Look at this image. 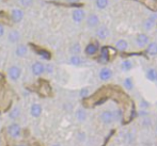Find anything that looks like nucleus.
Returning <instances> with one entry per match:
<instances>
[{
    "instance_id": "f257e3e1",
    "label": "nucleus",
    "mask_w": 157,
    "mask_h": 146,
    "mask_svg": "<svg viewBox=\"0 0 157 146\" xmlns=\"http://www.w3.org/2000/svg\"><path fill=\"white\" fill-rule=\"evenodd\" d=\"M99 119H101V123H104L105 125H111L116 119V112L112 111V110H105L99 114Z\"/></svg>"
},
{
    "instance_id": "f03ea898",
    "label": "nucleus",
    "mask_w": 157,
    "mask_h": 146,
    "mask_svg": "<svg viewBox=\"0 0 157 146\" xmlns=\"http://www.w3.org/2000/svg\"><path fill=\"white\" fill-rule=\"evenodd\" d=\"M8 133L12 139H19L21 136V128L18 124L13 123L8 126Z\"/></svg>"
},
{
    "instance_id": "7ed1b4c3",
    "label": "nucleus",
    "mask_w": 157,
    "mask_h": 146,
    "mask_svg": "<svg viewBox=\"0 0 157 146\" xmlns=\"http://www.w3.org/2000/svg\"><path fill=\"white\" fill-rule=\"evenodd\" d=\"M8 75H9V78L12 81H17L21 78V67H18V66H16V65L11 66L8 69Z\"/></svg>"
},
{
    "instance_id": "20e7f679",
    "label": "nucleus",
    "mask_w": 157,
    "mask_h": 146,
    "mask_svg": "<svg viewBox=\"0 0 157 146\" xmlns=\"http://www.w3.org/2000/svg\"><path fill=\"white\" fill-rule=\"evenodd\" d=\"M31 70H32V74L34 76H41L45 73V65H44L42 62H34L31 66Z\"/></svg>"
},
{
    "instance_id": "39448f33",
    "label": "nucleus",
    "mask_w": 157,
    "mask_h": 146,
    "mask_svg": "<svg viewBox=\"0 0 157 146\" xmlns=\"http://www.w3.org/2000/svg\"><path fill=\"white\" fill-rule=\"evenodd\" d=\"M85 16H86V13L82 9H75V10L73 11L72 17H73V21L76 24L81 23V21L85 19Z\"/></svg>"
},
{
    "instance_id": "423d86ee",
    "label": "nucleus",
    "mask_w": 157,
    "mask_h": 146,
    "mask_svg": "<svg viewBox=\"0 0 157 146\" xmlns=\"http://www.w3.org/2000/svg\"><path fill=\"white\" fill-rule=\"evenodd\" d=\"M109 34H110L109 29H108L106 26H99L96 29V36L98 37L99 39H101V41H105V39L109 36Z\"/></svg>"
},
{
    "instance_id": "0eeeda50",
    "label": "nucleus",
    "mask_w": 157,
    "mask_h": 146,
    "mask_svg": "<svg viewBox=\"0 0 157 146\" xmlns=\"http://www.w3.org/2000/svg\"><path fill=\"white\" fill-rule=\"evenodd\" d=\"M11 18L14 23H19V21H23L24 18V12L21 9H13L11 11Z\"/></svg>"
},
{
    "instance_id": "6e6552de",
    "label": "nucleus",
    "mask_w": 157,
    "mask_h": 146,
    "mask_svg": "<svg viewBox=\"0 0 157 146\" xmlns=\"http://www.w3.org/2000/svg\"><path fill=\"white\" fill-rule=\"evenodd\" d=\"M99 24V18L96 14H90L87 17V25L90 28H95L97 27Z\"/></svg>"
},
{
    "instance_id": "1a4fd4ad",
    "label": "nucleus",
    "mask_w": 157,
    "mask_h": 146,
    "mask_svg": "<svg viewBox=\"0 0 157 146\" xmlns=\"http://www.w3.org/2000/svg\"><path fill=\"white\" fill-rule=\"evenodd\" d=\"M111 77H112V72L110 68L104 67V68H101V72H99V78H101V80L107 81V80H109Z\"/></svg>"
},
{
    "instance_id": "9d476101",
    "label": "nucleus",
    "mask_w": 157,
    "mask_h": 146,
    "mask_svg": "<svg viewBox=\"0 0 157 146\" xmlns=\"http://www.w3.org/2000/svg\"><path fill=\"white\" fill-rule=\"evenodd\" d=\"M21 39V33L17 30H11L8 34V41L10 43H17Z\"/></svg>"
},
{
    "instance_id": "9b49d317",
    "label": "nucleus",
    "mask_w": 157,
    "mask_h": 146,
    "mask_svg": "<svg viewBox=\"0 0 157 146\" xmlns=\"http://www.w3.org/2000/svg\"><path fill=\"white\" fill-rule=\"evenodd\" d=\"M15 54L19 58H23L28 54V47L25 44H19V45H17L16 49H15Z\"/></svg>"
},
{
    "instance_id": "f8f14e48",
    "label": "nucleus",
    "mask_w": 157,
    "mask_h": 146,
    "mask_svg": "<svg viewBox=\"0 0 157 146\" xmlns=\"http://www.w3.org/2000/svg\"><path fill=\"white\" fill-rule=\"evenodd\" d=\"M156 21H157V15H152V16H150L144 23V29L150 31L155 26Z\"/></svg>"
},
{
    "instance_id": "ddd939ff",
    "label": "nucleus",
    "mask_w": 157,
    "mask_h": 146,
    "mask_svg": "<svg viewBox=\"0 0 157 146\" xmlns=\"http://www.w3.org/2000/svg\"><path fill=\"white\" fill-rule=\"evenodd\" d=\"M42 111L43 110H42L41 105H39V103H33L31 108H30V114L33 117H39L42 114Z\"/></svg>"
},
{
    "instance_id": "4468645a",
    "label": "nucleus",
    "mask_w": 157,
    "mask_h": 146,
    "mask_svg": "<svg viewBox=\"0 0 157 146\" xmlns=\"http://www.w3.org/2000/svg\"><path fill=\"white\" fill-rule=\"evenodd\" d=\"M136 43L139 47H144L149 43V36L147 34H139L136 39Z\"/></svg>"
},
{
    "instance_id": "2eb2a0df",
    "label": "nucleus",
    "mask_w": 157,
    "mask_h": 146,
    "mask_svg": "<svg viewBox=\"0 0 157 146\" xmlns=\"http://www.w3.org/2000/svg\"><path fill=\"white\" fill-rule=\"evenodd\" d=\"M147 52L149 56H157V43L156 42H152L147 45Z\"/></svg>"
},
{
    "instance_id": "dca6fc26",
    "label": "nucleus",
    "mask_w": 157,
    "mask_h": 146,
    "mask_svg": "<svg viewBox=\"0 0 157 146\" xmlns=\"http://www.w3.org/2000/svg\"><path fill=\"white\" fill-rule=\"evenodd\" d=\"M97 49H98V48H97V46L95 45V44L90 43V44H88L87 47H86L85 52L88 56H93V54H95L97 52Z\"/></svg>"
},
{
    "instance_id": "f3484780",
    "label": "nucleus",
    "mask_w": 157,
    "mask_h": 146,
    "mask_svg": "<svg viewBox=\"0 0 157 146\" xmlns=\"http://www.w3.org/2000/svg\"><path fill=\"white\" fill-rule=\"evenodd\" d=\"M147 78L150 81H157V70L154 68H150L147 72Z\"/></svg>"
},
{
    "instance_id": "a211bd4d",
    "label": "nucleus",
    "mask_w": 157,
    "mask_h": 146,
    "mask_svg": "<svg viewBox=\"0 0 157 146\" xmlns=\"http://www.w3.org/2000/svg\"><path fill=\"white\" fill-rule=\"evenodd\" d=\"M116 47H117V49L121 50V51H124V50H126L128 48V43L125 39H120V41L117 42Z\"/></svg>"
},
{
    "instance_id": "6ab92c4d",
    "label": "nucleus",
    "mask_w": 157,
    "mask_h": 146,
    "mask_svg": "<svg viewBox=\"0 0 157 146\" xmlns=\"http://www.w3.org/2000/svg\"><path fill=\"white\" fill-rule=\"evenodd\" d=\"M76 118L79 122H85L87 119V112L83 109H79L76 112Z\"/></svg>"
},
{
    "instance_id": "aec40b11",
    "label": "nucleus",
    "mask_w": 157,
    "mask_h": 146,
    "mask_svg": "<svg viewBox=\"0 0 157 146\" xmlns=\"http://www.w3.org/2000/svg\"><path fill=\"white\" fill-rule=\"evenodd\" d=\"M19 115H21V110H19L18 107H14L10 111V113H9V117H10L11 119H16V118H18Z\"/></svg>"
},
{
    "instance_id": "412c9836",
    "label": "nucleus",
    "mask_w": 157,
    "mask_h": 146,
    "mask_svg": "<svg viewBox=\"0 0 157 146\" xmlns=\"http://www.w3.org/2000/svg\"><path fill=\"white\" fill-rule=\"evenodd\" d=\"M107 50H108L107 48H103V49H101V57H99V61H101V63H107L108 60H109Z\"/></svg>"
},
{
    "instance_id": "4be33fe9",
    "label": "nucleus",
    "mask_w": 157,
    "mask_h": 146,
    "mask_svg": "<svg viewBox=\"0 0 157 146\" xmlns=\"http://www.w3.org/2000/svg\"><path fill=\"white\" fill-rule=\"evenodd\" d=\"M70 51H71V54H73V56H78V54H80V51H81L80 45L77 43L72 45V47L70 48Z\"/></svg>"
},
{
    "instance_id": "5701e85b",
    "label": "nucleus",
    "mask_w": 157,
    "mask_h": 146,
    "mask_svg": "<svg viewBox=\"0 0 157 146\" xmlns=\"http://www.w3.org/2000/svg\"><path fill=\"white\" fill-rule=\"evenodd\" d=\"M132 67V63L129 61V60H125V61H123L122 64H121V68H122V70H124V72L130 70Z\"/></svg>"
},
{
    "instance_id": "b1692460",
    "label": "nucleus",
    "mask_w": 157,
    "mask_h": 146,
    "mask_svg": "<svg viewBox=\"0 0 157 146\" xmlns=\"http://www.w3.org/2000/svg\"><path fill=\"white\" fill-rule=\"evenodd\" d=\"M95 4H96L97 9H99V10H103V9L107 8L108 0H95Z\"/></svg>"
},
{
    "instance_id": "393cba45",
    "label": "nucleus",
    "mask_w": 157,
    "mask_h": 146,
    "mask_svg": "<svg viewBox=\"0 0 157 146\" xmlns=\"http://www.w3.org/2000/svg\"><path fill=\"white\" fill-rule=\"evenodd\" d=\"M70 62L72 65H75V66H78L81 64V59L79 56H72L70 59Z\"/></svg>"
},
{
    "instance_id": "a878e982",
    "label": "nucleus",
    "mask_w": 157,
    "mask_h": 146,
    "mask_svg": "<svg viewBox=\"0 0 157 146\" xmlns=\"http://www.w3.org/2000/svg\"><path fill=\"white\" fill-rule=\"evenodd\" d=\"M123 85H124V88L126 90H132V88H134V82H132V80L130 78H126L124 80V82H123Z\"/></svg>"
},
{
    "instance_id": "bb28decb",
    "label": "nucleus",
    "mask_w": 157,
    "mask_h": 146,
    "mask_svg": "<svg viewBox=\"0 0 157 146\" xmlns=\"http://www.w3.org/2000/svg\"><path fill=\"white\" fill-rule=\"evenodd\" d=\"M79 96H80L81 98H86L87 96H89V88H82V90L80 91V93H79Z\"/></svg>"
},
{
    "instance_id": "cd10ccee",
    "label": "nucleus",
    "mask_w": 157,
    "mask_h": 146,
    "mask_svg": "<svg viewBox=\"0 0 157 146\" xmlns=\"http://www.w3.org/2000/svg\"><path fill=\"white\" fill-rule=\"evenodd\" d=\"M32 2H33V0H19V3L23 6H25V8L30 6L32 4Z\"/></svg>"
},
{
    "instance_id": "c85d7f7f",
    "label": "nucleus",
    "mask_w": 157,
    "mask_h": 146,
    "mask_svg": "<svg viewBox=\"0 0 157 146\" xmlns=\"http://www.w3.org/2000/svg\"><path fill=\"white\" fill-rule=\"evenodd\" d=\"M39 54L41 57H43L44 59H46V60H48L50 58V54L48 51H46V50H40L39 51Z\"/></svg>"
},
{
    "instance_id": "c756f323",
    "label": "nucleus",
    "mask_w": 157,
    "mask_h": 146,
    "mask_svg": "<svg viewBox=\"0 0 157 146\" xmlns=\"http://www.w3.org/2000/svg\"><path fill=\"white\" fill-rule=\"evenodd\" d=\"M52 69H54V68H52V65H47V66H45V72H46V70H47L48 73H52Z\"/></svg>"
},
{
    "instance_id": "7c9ffc66",
    "label": "nucleus",
    "mask_w": 157,
    "mask_h": 146,
    "mask_svg": "<svg viewBox=\"0 0 157 146\" xmlns=\"http://www.w3.org/2000/svg\"><path fill=\"white\" fill-rule=\"evenodd\" d=\"M4 32H6V31H4V28H3V26L2 25H0V37H2L4 35Z\"/></svg>"
},
{
    "instance_id": "2f4dec72",
    "label": "nucleus",
    "mask_w": 157,
    "mask_h": 146,
    "mask_svg": "<svg viewBox=\"0 0 157 146\" xmlns=\"http://www.w3.org/2000/svg\"><path fill=\"white\" fill-rule=\"evenodd\" d=\"M68 2H71V3H76V2H78L79 0H67Z\"/></svg>"
},
{
    "instance_id": "473e14b6",
    "label": "nucleus",
    "mask_w": 157,
    "mask_h": 146,
    "mask_svg": "<svg viewBox=\"0 0 157 146\" xmlns=\"http://www.w3.org/2000/svg\"><path fill=\"white\" fill-rule=\"evenodd\" d=\"M52 146H61V145H59V144H54Z\"/></svg>"
},
{
    "instance_id": "72a5a7b5",
    "label": "nucleus",
    "mask_w": 157,
    "mask_h": 146,
    "mask_svg": "<svg viewBox=\"0 0 157 146\" xmlns=\"http://www.w3.org/2000/svg\"><path fill=\"white\" fill-rule=\"evenodd\" d=\"M18 146H25V145H18Z\"/></svg>"
},
{
    "instance_id": "f704fd0d",
    "label": "nucleus",
    "mask_w": 157,
    "mask_h": 146,
    "mask_svg": "<svg viewBox=\"0 0 157 146\" xmlns=\"http://www.w3.org/2000/svg\"><path fill=\"white\" fill-rule=\"evenodd\" d=\"M156 131H157V125H156Z\"/></svg>"
}]
</instances>
